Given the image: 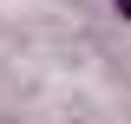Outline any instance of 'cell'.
Listing matches in <instances>:
<instances>
[{"mask_svg": "<svg viewBox=\"0 0 131 124\" xmlns=\"http://www.w3.org/2000/svg\"><path fill=\"white\" fill-rule=\"evenodd\" d=\"M112 7H118V13H125V20H131V0H112Z\"/></svg>", "mask_w": 131, "mask_h": 124, "instance_id": "obj_1", "label": "cell"}]
</instances>
